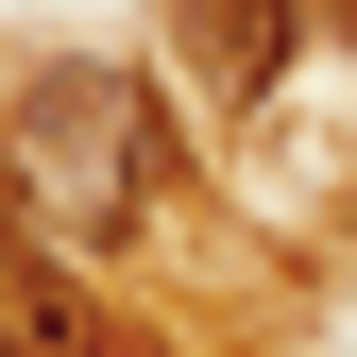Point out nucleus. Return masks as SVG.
Returning a JSON list of instances; mask_svg holds the SVG:
<instances>
[{
    "mask_svg": "<svg viewBox=\"0 0 357 357\" xmlns=\"http://www.w3.org/2000/svg\"><path fill=\"white\" fill-rule=\"evenodd\" d=\"M0 137H17V204L52 221V238H137V221L170 204V170H188V137H170V102L137 68H102V52H52V68H17V102H0Z\"/></svg>",
    "mask_w": 357,
    "mask_h": 357,
    "instance_id": "1",
    "label": "nucleus"
},
{
    "mask_svg": "<svg viewBox=\"0 0 357 357\" xmlns=\"http://www.w3.org/2000/svg\"><path fill=\"white\" fill-rule=\"evenodd\" d=\"M0 357H119L102 306H85V273H68V238L17 188H0Z\"/></svg>",
    "mask_w": 357,
    "mask_h": 357,
    "instance_id": "2",
    "label": "nucleus"
},
{
    "mask_svg": "<svg viewBox=\"0 0 357 357\" xmlns=\"http://www.w3.org/2000/svg\"><path fill=\"white\" fill-rule=\"evenodd\" d=\"M289 34H306V0H188L204 102H273V85H289Z\"/></svg>",
    "mask_w": 357,
    "mask_h": 357,
    "instance_id": "3",
    "label": "nucleus"
},
{
    "mask_svg": "<svg viewBox=\"0 0 357 357\" xmlns=\"http://www.w3.org/2000/svg\"><path fill=\"white\" fill-rule=\"evenodd\" d=\"M306 17H324V34H357V0H306Z\"/></svg>",
    "mask_w": 357,
    "mask_h": 357,
    "instance_id": "4",
    "label": "nucleus"
}]
</instances>
